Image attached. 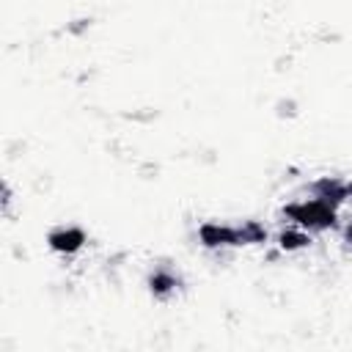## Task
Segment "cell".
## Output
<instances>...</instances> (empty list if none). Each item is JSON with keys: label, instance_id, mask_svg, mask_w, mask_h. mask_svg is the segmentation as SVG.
Listing matches in <instances>:
<instances>
[{"label": "cell", "instance_id": "1", "mask_svg": "<svg viewBox=\"0 0 352 352\" xmlns=\"http://www.w3.org/2000/svg\"><path fill=\"white\" fill-rule=\"evenodd\" d=\"M198 236H201V245L206 248H226V245H258L267 239V231L256 220H245L239 226L204 223L198 228Z\"/></svg>", "mask_w": 352, "mask_h": 352}, {"label": "cell", "instance_id": "2", "mask_svg": "<svg viewBox=\"0 0 352 352\" xmlns=\"http://www.w3.org/2000/svg\"><path fill=\"white\" fill-rule=\"evenodd\" d=\"M336 206H330V204H324L322 198H302V201H294V204H289L286 209H283V214L294 223V226H300V228H305L308 234L311 231H327V228H333L336 226Z\"/></svg>", "mask_w": 352, "mask_h": 352}, {"label": "cell", "instance_id": "3", "mask_svg": "<svg viewBox=\"0 0 352 352\" xmlns=\"http://www.w3.org/2000/svg\"><path fill=\"white\" fill-rule=\"evenodd\" d=\"M311 195H314V198H322L324 204H330V206L338 209V206L352 195V182L324 176V179H319V182L311 184Z\"/></svg>", "mask_w": 352, "mask_h": 352}, {"label": "cell", "instance_id": "4", "mask_svg": "<svg viewBox=\"0 0 352 352\" xmlns=\"http://www.w3.org/2000/svg\"><path fill=\"white\" fill-rule=\"evenodd\" d=\"M50 248L58 250V253H74L82 248L85 242V234L77 228V226H66V228H55L50 236H47Z\"/></svg>", "mask_w": 352, "mask_h": 352}, {"label": "cell", "instance_id": "5", "mask_svg": "<svg viewBox=\"0 0 352 352\" xmlns=\"http://www.w3.org/2000/svg\"><path fill=\"white\" fill-rule=\"evenodd\" d=\"M278 245H280L283 250H300V248H308V245H311V234H308L305 228L294 226V228H286V231L278 236Z\"/></svg>", "mask_w": 352, "mask_h": 352}, {"label": "cell", "instance_id": "6", "mask_svg": "<svg viewBox=\"0 0 352 352\" xmlns=\"http://www.w3.org/2000/svg\"><path fill=\"white\" fill-rule=\"evenodd\" d=\"M148 286H151V292H154L157 297H168V294L176 292L179 280H176L173 272H168V270H157V272L148 278Z\"/></svg>", "mask_w": 352, "mask_h": 352}, {"label": "cell", "instance_id": "7", "mask_svg": "<svg viewBox=\"0 0 352 352\" xmlns=\"http://www.w3.org/2000/svg\"><path fill=\"white\" fill-rule=\"evenodd\" d=\"M344 239H346V242H349V245H352V220H349V226H346V228H344Z\"/></svg>", "mask_w": 352, "mask_h": 352}]
</instances>
